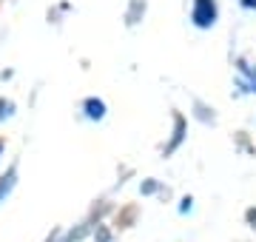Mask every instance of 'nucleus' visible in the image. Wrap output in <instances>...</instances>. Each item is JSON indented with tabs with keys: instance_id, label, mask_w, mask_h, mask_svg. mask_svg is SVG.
<instances>
[{
	"instance_id": "nucleus-1",
	"label": "nucleus",
	"mask_w": 256,
	"mask_h": 242,
	"mask_svg": "<svg viewBox=\"0 0 256 242\" xmlns=\"http://www.w3.org/2000/svg\"><path fill=\"white\" fill-rule=\"evenodd\" d=\"M214 20H216V6H214V0H196V3H194V23L202 26V28H208Z\"/></svg>"
},
{
	"instance_id": "nucleus-2",
	"label": "nucleus",
	"mask_w": 256,
	"mask_h": 242,
	"mask_svg": "<svg viewBox=\"0 0 256 242\" xmlns=\"http://www.w3.org/2000/svg\"><path fill=\"white\" fill-rule=\"evenodd\" d=\"M14 180H18V171H14V168H12L6 177H0V202H3V200L9 196V191L14 188Z\"/></svg>"
},
{
	"instance_id": "nucleus-3",
	"label": "nucleus",
	"mask_w": 256,
	"mask_h": 242,
	"mask_svg": "<svg viewBox=\"0 0 256 242\" xmlns=\"http://www.w3.org/2000/svg\"><path fill=\"white\" fill-rule=\"evenodd\" d=\"M86 108H88V117H92V120H100L102 114H106V106H102L100 100H88Z\"/></svg>"
},
{
	"instance_id": "nucleus-4",
	"label": "nucleus",
	"mask_w": 256,
	"mask_h": 242,
	"mask_svg": "<svg viewBox=\"0 0 256 242\" xmlns=\"http://www.w3.org/2000/svg\"><path fill=\"white\" fill-rule=\"evenodd\" d=\"M12 108H14V106H12V102L0 100V120H3V117H9V114H12Z\"/></svg>"
},
{
	"instance_id": "nucleus-5",
	"label": "nucleus",
	"mask_w": 256,
	"mask_h": 242,
	"mask_svg": "<svg viewBox=\"0 0 256 242\" xmlns=\"http://www.w3.org/2000/svg\"><path fill=\"white\" fill-rule=\"evenodd\" d=\"M0 151H3V142H0Z\"/></svg>"
}]
</instances>
